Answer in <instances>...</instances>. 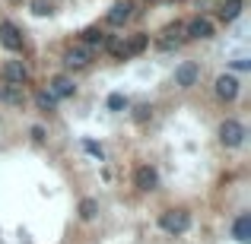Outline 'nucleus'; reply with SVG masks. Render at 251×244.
Masks as SVG:
<instances>
[{
    "label": "nucleus",
    "instance_id": "nucleus-26",
    "mask_svg": "<svg viewBox=\"0 0 251 244\" xmlns=\"http://www.w3.org/2000/svg\"><path fill=\"white\" fill-rule=\"evenodd\" d=\"M232 67H235V70H251V61H248V57H235Z\"/></svg>",
    "mask_w": 251,
    "mask_h": 244
},
{
    "label": "nucleus",
    "instance_id": "nucleus-16",
    "mask_svg": "<svg viewBox=\"0 0 251 244\" xmlns=\"http://www.w3.org/2000/svg\"><path fill=\"white\" fill-rule=\"evenodd\" d=\"M232 235H235V241H239V244H248V241H251V216H248V213H242L239 219H235Z\"/></svg>",
    "mask_w": 251,
    "mask_h": 244
},
{
    "label": "nucleus",
    "instance_id": "nucleus-14",
    "mask_svg": "<svg viewBox=\"0 0 251 244\" xmlns=\"http://www.w3.org/2000/svg\"><path fill=\"white\" fill-rule=\"evenodd\" d=\"M0 76H6V83H23L25 86V80H29V67H25L23 61H10Z\"/></svg>",
    "mask_w": 251,
    "mask_h": 244
},
{
    "label": "nucleus",
    "instance_id": "nucleus-19",
    "mask_svg": "<svg viewBox=\"0 0 251 244\" xmlns=\"http://www.w3.org/2000/svg\"><path fill=\"white\" fill-rule=\"evenodd\" d=\"M99 216V200H92V197H86V200H80V219H96Z\"/></svg>",
    "mask_w": 251,
    "mask_h": 244
},
{
    "label": "nucleus",
    "instance_id": "nucleus-17",
    "mask_svg": "<svg viewBox=\"0 0 251 244\" xmlns=\"http://www.w3.org/2000/svg\"><path fill=\"white\" fill-rule=\"evenodd\" d=\"M105 38H108V35H105V32L99 29V25H92V29H86V32H83L80 42H86L92 51H102V48H105Z\"/></svg>",
    "mask_w": 251,
    "mask_h": 244
},
{
    "label": "nucleus",
    "instance_id": "nucleus-28",
    "mask_svg": "<svg viewBox=\"0 0 251 244\" xmlns=\"http://www.w3.org/2000/svg\"><path fill=\"white\" fill-rule=\"evenodd\" d=\"M150 3H156V0H150Z\"/></svg>",
    "mask_w": 251,
    "mask_h": 244
},
{
    "label": "nucleus",
    "instance_id": "nucleus-3",
    "mask_svg": "<svg viewBox=\"0 0 251 244\" xmlns=\"http://www.w3.org/2000/svg\"><path fill=\"white\" fill-rule=\"evenodd\" d=\"M92 61H96V51H92L86 42H76L74 48H67V54H64V64H67V67H74V70L89 67Z\"/></svg>",
    "mask_w": 251,
    "mask_h": 244
},
{
    "label": "nucleus",
    "instance_id": "nucleus-20",
    "mask_svg": "<svg viewBox=\"0 0 251 244\" xmlns=\"http://www.w3.org/2000/svg\"><path fill=\"white\" fill-rule=\"evenodd\" d=\"M35 105H38L42 111H54V108H57V98L51 95L48 89H42V92H35Z\"/></svg>",
    "mask_w": 251,
    "mask_h": 244
},
{
    "label": "nucleus",
    "instance_id": "nucleus-2",
    "mask_svg": "<svg viewBox=\"0 0 251 244\" xmlns=\"http://www.w3.org/2000/svg\"><path fill=\"white\" fill-rule=\"evenodd\" d=\"M216 136H220L223 146L235 149V146H242V143H245V127H242L235 117H226V121L220 124V130H216Z\"/></svg>",
    "mask_w": 251,
    "mask_h": 244
},
{
    "label": "nucleus",
    "instance_id": "nucleus-1",
    "mask_svg": "<svg viewBox=\"0 0 251 244\" xmlns=\"http://www.w3.org/2000/svg\"><path fill=\"white\" fill-rule=\"evenodd\" d=\"M159 225H162V232H169V235H184L191 228V213L188 209H169V213H162Z\"/></svg>",
    "mask_w": 251,
    "mask_h": 244
},
{
    "label": "nucleus",
    "instance_id": "nucleus-29",
    "mask_svg": "<svg viewBox=\"0 0 251 244\" xmlns=\"http://www.w3.org/2000/svg\"><path fill=\"white\" fill-rule=\"evenodd\" d=\"M0 80H3V76H0Z\"/></svg>",
    "mask_w": 251,
    "mask_h": 244
},
{
    "label": "nucleus",
    "instance_id": "nucleus-23",
    "mask_svg": "<svg viewBox=\"0 0 251 244\" xmlns=\"http://www.w3.org/2000/svg\"><path fill=\"white\" fill-rule=\"evenodd\" d=\"M32 13L35 16H51V0H32Z\"/></svg>",
    "mask_w": 251,
    "mask_h": 244
},
{
    "label": "nucleus",
    "instance_id": "nucleus-8",
    "mask_svg": "<svg viewBox=\"0 0 251 244\" xmlns=\"http://www.w3.org/2000/svg\"><path fill=\"white\" fill-rule=\"evenodd\" d=\"M134 184L140 190H156L159 187V171H156L153 165H140V168L134 171Z\"/></svg>",
    "mask_w": 251,
    "mask_h": 244
},
{
    "label": "nucleus",
    "instance_id": "nucleus-22",
    "mask_svg": "<svg viewBox=\"0 0 251 244\" xmlns=\"http://www.w3.org/2000/svg\"><path fill=\"white\" fill-rule=\"evenodd\" d=\"M150 117H153V108H150L147 102H143V105H137V108H134V121H137V124H147Z\"/></svg>",
    "mask_w": 251,
    "mask_h": 244
},
{
    "label": "nucleus",
    "instance_id": "nucleus-21",
    "mask_svg": "<svg viewBox=\"0 0 251 244\" xmlns=\"http://www.w3.org/2000/svg\"><path fill=\"white\" fill-rule=\"evenodd\" d=\"M108 111H127V98L121 92H111L108 95Z\"/></svg>",
    "mask_w": 251,
    "mask_h": 244
},
{
    "label": "nucleus",
    "instance_id": "nucleus-18",
    "mask_svg": "<svg viewBox=\"0 0 251 244\" xmlns=\"http://www.w3.org/2000/svg\"><path fill=\"white\" fill-rule=\"evenodd\" d=\"M102 51H108L111 57L124 61V35H108V38H105V48H102Z\"/></svg>",
    "mask_w": 251,
    "mask_h": 244
},
{
    "label": "nucleus",
    "instance_id": "nucleus-13",
    "mask_svg": "<svg viewBox=\"0 0 251 244\" xmlns=\"http://www.w3.org/2000/svg\"><path fill=\"white\" fill-rule=\"evenodd\" d=\"M0 102H6V105H23L25 102V86L23 83H6V86H0Z\"/></svg>",
    "mask_w": 251,
    "mask_h": 244
},
{
    "label": "nucleus",
    "instance_id": "nucleus-10",
    "mask_svg": "<svg viewBox=\"0 0 251 244\" xmlns=\"http://www.w3.org/2000/svg\"><path fill=\"white\" fill-rule=\"evenodd\" d=\"M150 48V35L147 32H134V35L124 38V57H140Z\"/></svg>",
    "mask_w": 251,
    "mask_h": 244
},
{
    "label": "nucleus",
    "instance_id": "nucleus-25",
    "mask_svg": "<svg viewBox=\"0 0 251 244\" xmlns=\"http://www.w3.org/2000/svg\"><path fill=\"white\" fill-rule=\"evenodd\" d=\"M32 140H35V143H45V127H42V124H35V127H32Z\"/></svg>",
    "mask_w": 251,
    "mask_h": 244
},
{
    "label": "nucleus",
    "instance_id": "nucleus-7",
    "mask_svg": "<svg viewBox=\"0 0 251 244\" xmlns=\"http://www.w3.org/2000/svg\"><path fill=\"white\" fill-rule=\"evenodd\" d=\"M130 16H134V3H127V0H118V3H115V6L108 10V16H105V22H108V25H115V29H121V25L127 22Z\"/></svg>",
    "mask_w": 251,
    "mask_h": 244
},
{
    "label": "nucleus",
    "instance_id": "nucleus-5",
    "mask_svg": "<svg viewBox=\"0 0 251 244\" xmlns=\"http://www.w3.org/2000/svg\"><path fill=\"white\" fill-rule=\"evenodd\" d=\"M197 80H201V64H194V61L178 64V70H175V86H181V89H191Z\"/></svg>",
    "mask_w": 251,
    "mask_h": 244
},
{
    "label": "nucleus",
    "instance_id": "nucleus-24",
    "mask_svg": "<svg viewBox=\"0 0 251 244\" xmlns=\"http://www.w3.org/2000/svg\"><path fill=\"white\" fill-rule=\"evenodd\" d=\"M83 146H86V153H92V155H96V159H99V162H102V159H105V149H102V146H96V143H89V140H86V143H83Z\"/></svg>",
    "mask_w": 251,
    "mask_h": 244
},
{
    "label": "nucleus",
    "instance_id": "nucleus-9",
    "mask_svg": "<svg viewBox=\"0 0 251 244\" xmlns=\"http://www.w3.org/2000/svg\"><path fill=\"white\" fill-rule=\"evenodd\" d=\"M184 35L188 38H213V22L207 16H194L191 22H184Z\"/></svg>",
    "mask_w": 251,
    "mask_h": 244
},
{
    "label": "nucleus",
    "instance_id": "nucleus-6",
    "mask_svg": "<svg viewBox=\"0 0 251 244\" xmlns=\"http://www.w3.org/2000/svg\"><path fill=\"white\" fill-rule=\"evenodd\" d=\"M0 44H3L6 51H23L25 38H23V32H19L13 22H0Z\"/></svg>",
    "mask_w": 251,
    "mask_h": 244
},
{
    "label": "nucleus",
    "instance_id": "nucleus-4",
    "mask_svg": "<svg viewBox=\"0 0 251 244\" xmlns=\"http://www.w3.org/2000/svg\"><path fill=\"white\" fill-rule=\"evenodd\" d=\"M184 42H188V35H184V22H169L166 29L159 32V42H156V44H159L162 51H175L178 44H184Z\"/></svg>",
    "mask_w": 251,
    "mask_h": 244
},
{
    "label": "nucleus",
    "instance_id": "nucleus-11",
    "mask_svg": "<svg viewBox=\"0 0 251 244\" xmlns=\"http://www.w3.org/2000/svg\"><path fill=\"white\" fill-rule=\"evenodd\" d=\"M235 95H239V80H235L232 73L216 76V98H223V102H232Z\"/></svg>",
    "mask_w": 251,
    "mask_h": 244
},
{
    "label": "nucleus",
    "instance_id": "nucleus-15",
    "mask_svg": "<svg viewBox=\"0 0 251 244\" xmlns=\"http://www.w3.org/2000/svg\"><path fill=\"white\" fill-rule=\"evenodd\" d=\"M242 0H226V3H220V10H216V16H220V22H235V19L242 16Z\"/></svg>",
    "mask_w": 251,
    "mask_h": 244
},
{
    "label": "nucleus",
    "instance_id": "nucleus-27",
    "mask_svg": "<svg viewBox=\"0 0 251 244\" xmlns=\"http://www.w3.org/2000/svg\"><path fill=\"white\" fill-rule=\"evenodd\" d=\"M172 3H181V0H172Z\"/></svg>",
    "mask_w": 251,
    "mask_h": 244
},
{
    "label": "nucleus",
    "instance_id": "nucleus-12",
    "mask_svg": "<svg viewBox=\"0 0 251 244\" xmlns=\"http://www.w3.org/2000/svg\"><path fill=\"white\" fill-rule=\"evenodd\" d=\"M48 92L61 102V98H74V92H76V86L70 76H51V83H48Z\"/></svg>",
    "mask_w": 251,
    "mask_h": 244
}]
</instances>
